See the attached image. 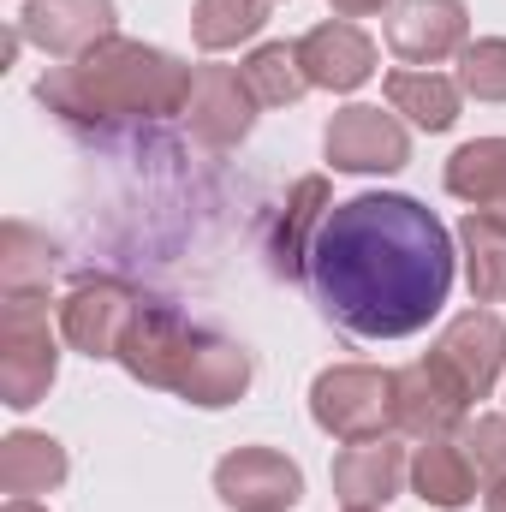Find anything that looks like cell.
<instances>
[{
  "label": "cell",
  "instance_id": "cell-1",
  "mask_svg": "<svg viewBox=\"0 0 506 512\" xmlns=\"http://www.w3.org/2000/svg\"><path fill=\"white\" fill-rule=\"evenodd\" d=\"M310 286L358 340H405L429 328L453 292V233L399 191H364L328 209Z\"/></svg>",
  "mask_w": 506,
  "mask_h": 512
},
{
  "label": "cell",
  "instance_id": "cell-2",
  "mask_svg": "<svg viewBox=\"0 0 506 512\" xmlns=\"http://www.w3.org/2000/svg\"><path fill=\"white\" fill-rule=\"evenodd\" d=\"M197 72L155 48V42H131L108 36L90 54H78L72 66H54L36 78V102L48 114H60L66 126H120V120H173L191 102Z\"/></svg>",
  "mask_w": 506,
  "mask_h": 512
},
{
  "label": "cell",
  "instance_id": "cell-3",
  "mask_svg": "<svg viewBox=\"0 0 506 512\" xmlns=\"http://www.w3.org/2000/svg\"><path fill=\"white\" fill-rule=\"evenodd\" d=\"M310 417L334 441H376L393 435V370L376 364H334L310 382Z\"/></svg>",
  "mask_w": 506,
  "mask_h": 512
},
{
  "label": "cell",
  "instance_id": "cell-4",
  "mask_svg": "<svg viewBox=\"0 0 506 512\" xmlns=\"http://www.w3.org/2000/svg\"><path fill=\"white\" fill-rule=\"evenodd\" d=\"M60 376V340L48 328V310L36 298H6L0 304V405L30 411L48 399Z\"/></svg>",
  "mask_w": 506,
  "mask_h": 512
},
{
  "label": "cell",
  "instance_id": "cell-5",
  "mask_svg": "<svg viewBox=\"0 0 506 512\" xmlns=\"http://www.w3.org/2000/svg\"><path fill=\"white\" fill-rule=\"evenodd\" d=\"M429 364L459 387L471 405L489 399L495 382H501V370H506V322L495 310H465V316H453V322L441 328V340L429 346Z\"/></svg>",
  "mask_w": 506,
  "mask_h": 512
},
{
  "label": "cell",
  "instance_id": "cell-6",
  "mask_svg": "<svg viewBox=\"0 0 506 512\" xmlns=\"http://www.w3.org/2000/svg\"><path fill=\"white\" fill-rule=\"evenodd\" d=\"M197 334H203V328H191L173 304H149V298H143L137 316H131V328H126V340H120V358H114V364H126L131 382L179 393V376H185V364H191Z\"/></svg>",
  "mask_w": 506,
  "mask_h": 512
},
{
  "label": "cell",
  "instance_id": "cell-7",
  "mask_svg": "<svg viewBox=\"0 0 506 512\" xmlns=\"http://www.w3.org/2000/svg\"><path fill=\"white\" fill-rule=\"evenodd\" d=\"M322 155L334 173H399L411 161V137L393 114L352 102L322 126Z\"/></svg>",
  "mask_w": 506,
  "mask_h": 512
},
{
  "label": "cell",
  "instance_id": "cell-8",
  "mask_svg": "<svg viewBox=\"0 0 506 512\" xmlns=\"http://www.w3.org/2000/svg\"><path fill=\"white\" fill-rule=\"evenodd\" d=\"M137 304H143V298L131 292L126 280H84V286H72L66 304H60V340H66L72 352H84L90 364L120 358V340H126Z\"/></svg>",
  "mask_w": 506,
  "mask_h": 512
},
{
  "label": "cell",
  "instance_id": "cell-9",
  "mask_svg": "<svg viewBox=\"0 0 506 512\" xmlns=\"http://www.w3.org/2000/svg\"><path fill=\"white\" fill-rule=\"evenodd\" d=\"M471 42V6L465 0H393L387 6V48L405 66H441L465 54Z\"/></svg>",
  "mask_w": 506,
  "mask_h": 512
},
{
  "label": "cell",
  "instance_id": "cell-10",
  "mask_svg": "<svg viewBox=\"0 0 506 512\" xmlns=\"http://www.w3.org/2000/svg\"><path fill=\"white\" fill-rule=\"evenodd\" d=\"M215 495L233 512H292L304 501V471L274 447H233L215 465Z\"/></svg>",
  "mask_w": 506,
  "mask_h": 512
},
{
  "label": "cell",
  "instance_id": "cell-11",
  "mask_svg": "<svg viewBox=\"0 0 506 512\" xmlns=\"http://www.w3.org/2000/svg\"><path fill=\"white\" fill-rule=\"evenodd\" d=\"M256 102L245 72L233 66H197V84H191V102H185V126L203 149H239L256 126Z\"/></svg>",
  "mask_w": 506,
  "mask_h": 512
},
{
  "label": "cell",
  "instance_id": "cell-12",
  "mask_svg": "<svg viewBox=\"0 0 506 512\" xmlns=\"http://www.w3.org/2000/svg\"><path fill=\"white\" fill-rule=\"evenodd\" d=\"M465 417H471V399L447 382L429 358L393 370V429H399V435H411V441H435V435L465 429Z\"/></svg>",
  "mask_w": 506,
  "mask_h": 512
},
{
  "label": "cell",
  "instance_id": "cell-13",
  "mask_svg": "<svg viewBox=\"0 0 506 512\" xmlns=\"http://www.w3.org/2000/svg\"><path fill=\"white\" fill-rule=\"evenodd\" d=\"M114 0H24L18 12V36L36 42L54 60H78L96 42L114 36Z\"/></svg>",
  "mask_w": 506,
  "mask_h": 512
},
{
  "label": "cell",
  "instance_id": "cell-14",
  "mask_svg": "<svg viewBox=\"0 0 506 512\" xmlns=\"http://www.w3.org/2000/svg\"><path fill=\"white\" fill-rule=\"evenodd\" d=\"M298 60H304L310 90H334V96H346V90L376 78V42L352 18H328L310 36H298Z\"/></svg>",
  "mask_w": 506,
  "mask_h": 512
},
{
  "label": "cell",
  "instance_id": "cell-15",
  "mask_svg": "<svg viewBox=\"0 0 506 512\" xmlns=\"http://www.w3.org/2000/svg\"><path fill=\"white\" fill-rule=\"evenodd\" d=\"M411 477V459L393 435H376V441H352L340 459H334V501L346 512H381L399 483Z\"/></svg>",
  "mask_w": 506,
  "mask_h": 512
},
{
  "label": "cell",
  "instance_id": "cell-16",
  "mask_svg": "<svg viewBox=\"0 0 506 512\" xmlns=\"http://www.w3.org/2000/svg\"><path fill=\"white\" fill-rule=\"evenodd\" d=\"M251 376H256V364L239 340H227V334H197L191 364H185V376H179V399L197 405V411H227V405H239V399L251 393Z\"/></svg>",
  "mask_w": 506,
  "mask_h": 512
},
{
  "label": "cell",
  "instance_id": "cell-17",
  "mask_svg": "<svg viewBox=\"0 0 506 512\" xmlns=\"http://www.w3.org/2000/svg\"><path fill=\"white\" fill-rule=\"evenodd\" d=\"M328 209H334V191H328V179H322V173H310V179H298V185H292L286 215H280L274 245H268L274 274H286V280H304V274H310V251H316V233H322Z\"/></svg>",
  "mask_w": 506,
  "mask_h": 512
},
{
  "label": "cell",
  "instance_id": "cell-18",
  "mask_svg": "<svg viewBox=\"0 0 506 512\" xmlns=\"http://www.w3.org/2000/svg\"><path fill=\"white\" fill-rule=\"evenodd\" d=\"M447 191L471 203V215L506 227V137H471L447 155Z\"/></svg>",
  "mask_w": 506,
  "mask_h": 512
},
{
  "label": "cell",
  "instance_id": "cell-19",
  "mask_svg": "<svg viewBox=\"0 0 506 512\" xmlns=\"http://www.w3.org/2000/svg\"><path fill=\"white\" fill-rule=\"evenodd\" d=\"M72 459L54 435H36V429H12L0 441V489L12 501H30V495H54L66 483Z\"/></svg>",
  "mask_w": 506,
  "mask_h": 512
},
{
  "label": "cell",
  "instance_id": "cell-20",
  "mask_svg": "<svg viewBox=\"0 0 506 512\" xmlns=\"http://www.w3.org/2000/svg\"><path fill=\"white\" fill-rule=\"evenodd\" d=\"M411 489H417V501H429V507L459 512V507L477 501V465H471V453H465L453 435H435V441H423V447L411 453Z\"/></svg>",
  "mask_w": 506,
  "mask_h": 512
},
{
  "label": "cell",
  "instance_id": "cell-21",
  "mask_svg": "<svg viewBox=\"0 0 506 512\" xmlns=\"http://www.w3.org/2000/svg\"><path fill=\"white\" fill-rule=\"evenodd\" d=\"M387 108L393 114H405L411 126L423 131H453L459 126V78H441V72H429V66H399V72H387Z\"/></svg>",
  "mask_w": 506,
  "mask_h": 512
},
{
  "label": "cell",
  "instance_id": "cell-22",
  "mask_svg": "<svg viewBox=\"0 0 506 512\" xmlns=\"http://www.w3.org/2000/svg\"><path fill=\"white\" fill-rule=\"evenodd\" d=\"M54 268H60V251L48 245V233H36L24 221L0 227V292L6 298H42Z\"/></svg>",
  "mask_w": 506,
  "mask_h": 512
},
{
  "label": "cell",
  "instance_id": "cell-23",
  "mask_svg": "<svg viewBox=\"0 0 506 512\" xmlns=\"http://www.w3.org/2000/svg\"><path fill=\"white\" fill-rule=\"evenodd\" d=\"M459 256H465V286L477 304H506V227L465 215L459 221Z\"/></svg>",
  "mask_w": 506,
  "mask_h": 512
},
{
  "label": "cell",
  "instance_id": "cell-24",
  "mask_svg": "<svg viewBox=\"0 0 506 512\" xmlns=\"http://www.w3.org/2000/svg\"><path fill=\"white\" fill-rule=\"evenodd\" d=\"M239 72H245V84H251V96L262 108H292L310 90L304 60H298V42H262V48H251V60Z\"/></svg>",
  "mask_w": 506,
  "mask_h": 512
},
{
  "label": "cell",
  "instance_id": "cell-25",
  "mask_svg": "<svg viewBox=\"0 0 506 512\" xmlns=\"http://www.w3.org/2000/svg\"><path fill=\"white\" fill-rule=\"evenodd\" d=\"M262 24H268V0H197L191 6V42L203 54L251 42Z\"/></svg>",
  "mask_w": 506,
  "mask_h": 512
},
{
  "label": "cell",
  "instance_id": "cell-26",
  "mask_svg": "<svg viewBox=\"0 0 506 512\" xmlns=\"http://www.w3.org/2000/svg\"><path fill=\"white\" fill-rule=\"evenodd\" d=\"M459 90L477 102H506V36H477L459 54Z\"/></svg>",
  "mask_w": 506,
  "mask_h": 512
},
{
  "label": "cell",
  "instance_id": "cell-27",
  "mask_svg": "<svg viewBox=\"0 0 506 512\" xmlns=\"http://www.w3.org/2000/svg\"><path fill=\"white\" fill-rule=\"evenodd\" d=\"M459 447L471 453L477 477L501 483V477H506V411H477V417H465V429H459Z\"/></svg>",
  "mask_w": 506,
  "mask_h": 512
},
{
  "label": "cell",
  "instance_id": "cell-28",
  "mask_svg": "<svg viewBox=\"0 0 506 512\" xmlns=\"http://www.w3.org/2000/svg\"><path fill=\"white\" fill-rule=\"evenodd\" d=\"M340 18H370V12H381V6H393V0H328Z\"/></svg>",
  "mask_w": 506,
  "mask_h": 512
},
{
  "label": "cell",
  "instance_id": "cell-29",
  "mask_svg": "<svg viewBox=\"0 0 506 512\" xmlns=\"http://www.w3.org/2000/svg\"><path fill=\"white\" fill-rule=\"evenodd\" d=\"M483 507H489V512H506V477H501V483H489V495H483Z\"/></svg>",
  "mask_w": 506,
  "mask_h": 512
},
{
  "label": "cell",
  "instance_id": "cell-30",
  "mask_svg": "<svg viewBox=\"0 0 506 512\" xmlns=\"http://www.w3.org/2000/svg\"><path fill=\"white\" fill-rule=\"evenodd\" d=\"M6 512H48V507H36V501H6Z\"/></svg>",
  "mask_w": 506,
  "mask_h": 512
}]
</instances>
